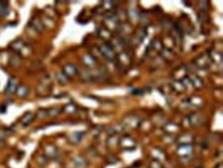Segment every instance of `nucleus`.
Listing matches in <instances>:
<instances>
[{
    "label": "nucleus",
    "mask_w": 223,
    "mask_h": 168,
    "mask_svg": "<svg viewBox=\"0 0 223 168\" xmlns=\"http://www.w3.org/2000/svg\"><path fill=\"white\" fill-rule=\"evenodd\" d=\"M73 164L77 167H83L86 164V162L82 157H75L73 160Z\"/></svg>",
    "instance_id": "obj_15"
},
{
    "label": "nucleus",
    "mask_w": 223,
    "mask_h": 168,
    "mask_svg": "<svg viewBox=\"0 0 223 168\" xmlns=\"http://www.w3.org/2000/svg\"><path fill=\"white\" fill-rule=\"evenodd\" d=\"M62 110L60 107H53L48 111V115L51 117H55L61 113Z\"/></svg>",
    "instance_id": "obj_14"
},
{
    "label": "nucleus",
    "mask_w": 223,
    "mask_h": 168,
    "mask_svg": "<svg viewBox=\"0 0 223 168\" xmlns=\"http://www.w3.org/2000/svg\"><path fill=\"white\" fill-rule=\"evenodd\" d=\"M44 152H45L47 157L53 158L57 155L58 150H57L55 146H54L53 145H48L44 148Z\"/></svg>",
    "instance_id": "obj_3"
},
{
    "label": "nucleus",
    "mask_w": 223,
    "mask_h": 168,
    "mask_svg": "<svg viewBox=\"0 0 223 168\" xmlns=\"http://www.w3.org/2000/svg\"><path fill=\"white\" fill-rule=\"evenodd\" d=\"M63 72L68 77H69V76H73L77 72V69L73 64H67V65L64 66Z\"/></svg>",
    "instance_id": "obj_2"
},
{
    "label": "nucleus",
    "mask_w": 223,
    "mask_h": 168,
    "mask_svg": "<svg viewBox=\"0 0 223 168\" xmlns=\"http://www.w3.org/2000/svg\"><path fill=\"white\" fill-rule=\"evenodd\" d=\"M34 118V115L33 113L29 112L26 114V115H24V116L22 118L21 121V124L24 126V127H27L28 126L30 123L32 122Z\"/></svg>",
    "instance_id": "obj_5"
},
{
    "label": "nucleus",
    "mask_w": 223,
    "mask_h": 168,
    "mask_svg": "<svg viewBox=\"0 0 223 168\" xmlns=\"http://www.w3.org/2000/svg\"><path fill=\"white\" fill-rule=\"evenodd\" d=\"M48 158L44 156H40L38 158V164L41 167H44L47 164Z\"/></svg>",
    "instance_id": "obj_17"
},
{
    "label": "nucleus",
    "mask_w": 223,
    "mask_h": 168,
    "mask_svg": "<svg viewBox=\"0 0 223 168\" xmlns=\"http://www.w3.org/2000/svg\"><path fill=\"white\" fill-rule=\"evenodd\" d=\"M192 151V148L189 145H183L181 147H180L177 150V153L179 155L185 156L187 155L190 153Z\"/></svg>",
    "instance_id": "obj_11"
},
{
    "label": "nucleus",
    "mask_w": 223,
    "mask_h": 168,
    "mask_svg": "<svg viewBox=\"0 0 223 168\" xmlns=\"http://www.w3.org/2000/svg\"><path fill=\"white\" fill-rule=\"evenodd\" d=\"M10 134H11V133H9V132L7 129H0V139H5L7 136L9 135Z\"/></svg>",
    "instance_id": "obj_21"
},
{
    "label": "nucleus",
    "mask_w": 223,
    "mask_h": 168,
    "mask_svg": "<svg viewBox=\"0 0 223 168\" xmlns=\"http://www.w3.org/2000/svg\"><path fill=\"white\" fill-rule=\"evenodd\" d=\"M69 77L67 76L65 74H64L63 72H58L56 74V78L58 82L62 84V85H64V84H66L69 81Z\"/></svg>",
    "instance_id": "obj_7"
},
{
    "label": "nucleus",
    "mask_w": 223,
    "mask_h": 168,
    "mask_svg": "<svg viewBox=\"0 0 223 168\" xmlns=\"http://www.w3.org/2000/svg\"><path fill=\"white\" fill-rule=\"evenodd\" d=\"M32 26H33V28L36 30L37 32H41L44 29L43 24L42 23L41 21H39L38 19H34V21H32Z\"/></svg>",
    "instance_id": "obj_12"
},
{
    "label": "nucleus",
    "mask_w": 223,
    "mask_h": 168,
    "mask_svg": "<svg viewBox=\"0 0 223 168\" xmlns=\"http://www.w3.org/2000/svg\"><path fill=\"white\" fill-rule=\"evenodd\" d=\"M76 110V108L75 107V105H73V104H69V105H67L65 107V110L67 112L69 113H72L73 112H75Z\"/></svg>",
    "instance_id": "obj_20"
},
{
    "label": "nucleus",
    "mask_w": 223,
    "mask_h": 168,
    "mask_svg": "<svg viewBox=\"0 0 223 168\" xmlns=\"http://www.w3.org/2000/svg\"><path fill=\"white\" fill-rule=\"evenodd\" d=\"M37 118H38L39 120H43L44 119V118H47L48 116V111L44 110V109H41L39 110L38 112L36 114Z\"/></svg>",
    "instance_id": "obj_16"
},
{
    "label": "nucleus",
    "mask_w": 223,
    "mask_h": 168,
    "mask_svg": "<svg viewBox=\"0 0 223 168\" xmlns=\"http://www.w3.org/2000/svg\"><path fill=\"white\" fill-rule=\"evenodd\" d=\"M16 93L18 97H21V98H25L28 95L29 90H28V88L25 85H18V87L16 90Z\"/></svg>",
    "instance_id": "obj_6"
},
{
    "label": "nucleus",
    "mask_w": 223,
    "mask_h": 168,
    "mask_svg": "<svg viewBox=\"0 0 223 168\" xmlns=\"http://www.w3.org/2000/svg\"><path fill=\"white\" fill-rule=\"evenodd\" d=\"M9 13V9L5 2H0V14L3 16H7L8 15Z\"/></svg>",
    "instance_id": "obj_13"
},
{
    "label": "nucleus",
    "mask_w": 223,
    "mask_h": 168,
    "mask_svg": "<svg viewBox=\"0 0 223 168\" xmlns=\"http://www.w3.org/2000/svg\"><path fill=\"white\" fill-rule=\"evenodd\" d=\"M101 51H102V53L104 54V55L107 56L109 59H113L114 58V54L112 49H111L108 45H102L101 48Z\"/></svg>",
    "instance_id": "obj_10"
},
{
    "label": "nucleus",
    "mask_w": 223,
    "mask_h": 168,
    "mask_svg": "<svg viewBox=\"0 0 223 168\" xmlns=\"http://www.w3.org/2000/svg\"><path fill=\"white\" fill-rule=\"evenodd\" d=\"M51 83V79L49 75L44 76L41 79V85L44 86H48Z\"/></svg>",
    "instance_id": "obj_18"
},
{
    "label": "nucleus",
    "mask_w": 223,
    "mask_h": 168,
    "mask_svg": "<svg viewBox=\"0 0 223 168\" xmlns=\"http://www.w3.org/2000/svg\"><path fill=\"white\" fill-rule=\"evenodd\" d=\"M84 136V133L83 132H75L71 134L69 137V142L73 144H77L80 143Z\"/></svg>",
    "instance_id": "obj_4"
},
{
    "label": "nucleus",
    "mask_w": 223,
    "mask_h": 168,
    "mask_svg": "<svg viewBox=\"0 0 223 168\" xmlns=\"http://www.w3.org/2000/svg\"><path fill=\"white\" fill-rule=\"evenodd\" d=\"M11 48L17 52L21 51L23 50V49L24 48V42L21 40V39H17V40L14 41L12 43Z\"/></svg>",
    "instance_id": "obj_8"
},
{
    "label": "nucleus",
    "mask_w": 223,
    "mask_h": 168,
    "mask_svg": "<svg viewBox=\"0 0 223 168\" xmlns=\"http://www.w3.org/2000/svg\"><path fill=\"white\" fill-rule=\"evenodd\" d=\"M18 80L16 78H12L9 79L6 87V93L7 94H13L16 91L18 87Z\"/></svg>",
    "instance_id": "obj_1"
},
{
    "label": "nucleus",
    "mask_w": 223,
    "mask_h": 168,
    "mask_svg": "<svg viewBox=\"0 0 223 168\" xmlns=\"http://www.w3.org/2000/svg\"><path fill=\"white\" fill-rule=\"evenodd\" d=\"M10 63L14 67H18L22 63V59L18 54H14L10 58Z\"/></svg>",
    "instance_id": "obj_9"
},
{
    "label": "nucleus",
    "mask_w": 223,
    "mask_h": 168,
    "mask_svg": "<svg viewBox=\"0 0 223 168\" xmlns=\"http://www.w3.org/2000/svg\"><path fill=\"white\" fill-rule=\"evenodd\" d=\"M83 59L84 63L87 65H92L94 63V61L93 58H92V56H90V55L84 56Z\"/></svg>",
    "instance_id": "obj_19"
}]
</instances>
